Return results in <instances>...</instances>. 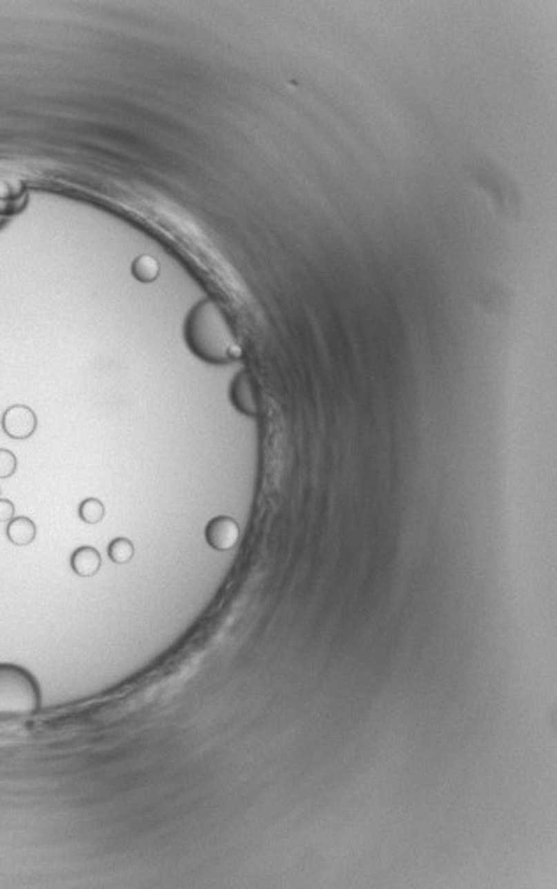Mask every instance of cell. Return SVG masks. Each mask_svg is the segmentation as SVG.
I'll return each mask as SVG.
<instances>
[{"label":"cell","instance_id":"6da1fadb","mask_svg":"<svg viewBox=\"0 0 557 889\" xmlns=\"http://www.w3.org/2000/svg\"><path fill=\"white\" fill-rule=\"evenodd\" d=\"M186 341L196 357L210 364H228L242 353L233 326L214 300H203L193 307L186 322Z\"/></svg>","mask_w":557,"mask_h":889},{"label":"cell","instance_id":"7a4b0ae2","mask_svg":"<svg viewBox=\"0 0 557 889\" xmlns=\"http://www.w3.org/2000/svg\"><path fill=\"white\" fill-rule=\"evenodd\" d=\"M41 688L27 669L14 663H0V719H16L37 713Z\"/></svg>","mask_w":557,"mask_h":889},{"label":"cell","instance_id":"3957f363","mask_svg":"<svg viewBox=\"0 0 557 889\" xmlns=\"http://www.w3.org/2000/svg\"><path fill=\"white\" fill-rule=\"evenodd\" d=\"M229 397H231V402H233L235 408L240 413H244V415H247V417L254 418L260 415V390H257L256 380L253 378V374L247 373V371L237 374V378L231 383Z\"/></svg>","mask_w":557,"mask_h":889},{"label":"cell","instance_id":"277c9868","mask_svg":"<svg viewBox=\"0 0 557 889\" xmlns=\"http://www.w3.org/2000/svg\"><path fill=\"white\" fill-rule=\"evenodd\" d=\"M2 429L12 440H27L37 429L34 409L25 404H12L2 415Z\"/></svg>","mask_w":557,"mask_h":889},{"label":"cell","instance_id":"5b68a950","mask_svg":"<svg viewBox=\"0 0 557 889\" xmlns=\"http://www.w3.org/2000/svg\"><path fill=\"white\" fill-rule=\"evenodd\" d=\"M206 544L217 551H229L237 545L240 538V528L233 517H215L206 524L205 529Z\"/></svg>","mask_w":557,"mask_h":889},{"label":"cell","instance_id":"8992f818","mask_svg":"<svg viewBox=\"0 0 557 889\" xmlns=\"http://www.w3.org/2000/svg\"><path fill=\"white\" fill-rule=\"evenodd\" d=\"M101 554L95 547L84 545L71 554V568L76 576L92 577L101 570Z\"/></svg>","mask_w":557,"mask_h":889},{"label":"cell","instance_id":"52a82bcc","mask_svg":"<svg viewBox=\"0 0 557 889\" xmlns=\"http://www.w3.org/2000/svg\"><path fill=\"white\" fill-rule=\"evenodd\" d=\"M8 535L9 542L14 545H28L34 542L37 535L36 522L28 517H14L8 522Z\"/></svg>","mask_w":557,"mask_h":889},{"label":"cell","instance_id":"ba28073f","mask_svg":"<svg viewBox=\"0 0 557 889\" xmlns=\"http://www.w3.org/2000/svg\"><path fill=\"white\" fill-rule=\"evenodd\" d=\"M130 272H133L136 281L154 282L155 279L159 277L161 266H159V262L154 258V256H150V254H141V256H138V258L133 262V265H130Z\"/></svg>","mask_w":557,"mask_h":889},{"label":"cell","instance_id":"9c48e42d","mask_svg":"<svg viewBox=\"0 0 557 889\" xmlns=\"http://www.w3.org/2000/svg\"><path fill=\"white\" fill-rule=\"evenodd\" d=\"M108 556H110V560L117 565H126L133 560V556H135V545L130 542L129 538H115L111 540V544L108 545Z\"/></svg>","mask_w":557,"mask_h":889},{"label":"cell","instance_id":"30bf717a","mask_svg":"<svg viewBox=\"0 0 557 889\" xmlns=\"http://www.w3.org/2000/svg\"><path fill=\"white\" fill-rule=\"evenodd\" d=\"M104 505L97 498H87L79 503L78 516L79 519L87 524H97L104 519Z\"/></svg>","mask_w":557,"mask_h":889},{"label":"cell","instance_id":"8fae6325","mask_svg":"<svg viewBox=\"0 0 557 889\" xmlns=\"http://www.w3.org/2000/svg\"><path fill=\"white\" fill-rule=\"evenodd\" d=\"M18 468V459L8 449H0V478H9Z\"/></svg>","mask_w":557,"mask_h":889},{"label":"cell","instance_id":"7c38bea8","mask_svg":"<svg viewBox=\"0 0 557 889\" xmlns=\"http://www.w3.org/2000/svg\"><path fill=\"white\" fill-rule=\"evenodd\" d=\"M14 519V505L9 500H0V522H9Z\"/></svg>","mask_w":557,"mask_h":889},{"label":"cell","instance_id":"4fadbf2b","mask_svg":"<svg viewBox=\"0 0 557 889\" xmlns=\"http://www.w3.org/2000/svg\"><path fill=\"white\" fill-rule=\"evenodd\" d=\"M9 190H11V189H9V184L4 182V180H0V199H8L9 198V196H11V193H9Z\"/></svg>","mask_w":557,"mask_h":889}]
</instances>
